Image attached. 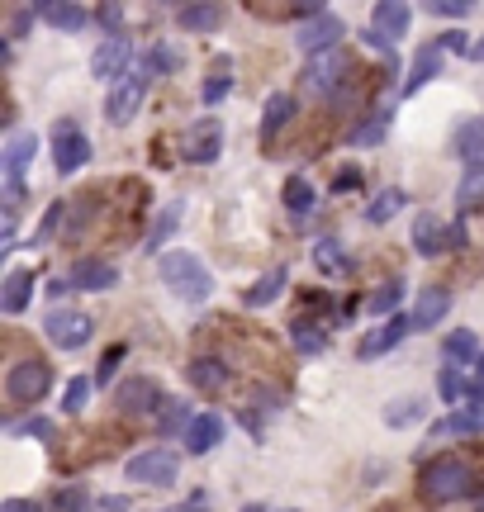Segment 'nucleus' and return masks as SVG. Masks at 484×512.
Listing matches in <instances>:
<instances>
[{
    "mask_svg": "<svg viewBox=\"0 0 484 512\" xmlns=\"http://www.w3.org/2000/svg\"><path fill=\"white\" fill-rule=\"evenodd\" d=\"M437 43H442V53H456V57H470V53H475V48H470V38H466V29H461V24H456V29H447V34L437 38Z\"/></svg>",
    "mask_w": 484,
    "mask_h": 512,
    "instance_id": "obj_49",
    "label": "nucleus"
},
{
    "mask_svg": "<svg viewBox=\"0 0 484 512\" xmlns=\"http://www.w3.org/2000/svg\"><path fill=\"white\" fill-rule=\"evenodd\" d=\"M38 157V133H15L5 143V176H24V166Z\"/></svg>",
    "mask_w": 484,
    "mask_h": 512,
    "instance_id": "obj_34",
    "label": "nucleus"
},
{
    "mask_svg": "<svg viewBox=\"0 0 484 512\" xmlns=\"http://www.w3.org/2000/svg\"><path fill=\"white\" fill-rule=\"evenodd\" d=\"M280 200H285V209L299 219H309V209H314V185H309V176H285V185H280Z\"/></svg>",
    "mask_w": 484,
    "mask_h": 512,
    "instance_id": "obj_32",
    "label": "nucleus"
},
{
    "mask_svg": "<svg viewBox=\"0 0 484 512\" xmlns=\"http://www.w3.org/2000/svg\"><path fill=\"white\" fill-rule=\"evenodd\" d=\"M67 280H72V290H81V294H105L119 285V266L105 261V256H76Z\"/></svg>",
    "mask_w": 484,
    "mask_h": 512,
    "instance_id": "obj_13",
    "label": "nucleus"
},
{
    "mask_svg": "<svg viewBox=\"0 0 484 512\" xmlns=\"http://www.w3.org/2000/svg\"><path fill=\"white\" fill-rule=\"evenodd\" d=\"M413 247H418V256H428V261L451 247V233H442V219L428 214V209H418V214H413Z\"/></svg>",
    "mask_w": 484,
    "mask_h": 512,
    "instance_id": "obj_18",
    "label": "nucleus"
},
{
    "mask_svg": "<svg viewBox=\"0 0 484 512\" xmlns=\"http://www.w3.org/2000/svg\"><path fill=\"white\" fill-rule=\"evenodd\" d=\"M186 380H190V389L214 394V389H224V384L233 380V370H228V361H219V356H195L186 366Z\"/></svg>",
    "mask_w": 484,
    "mask_h": 512,
    "instance_id": "obj_21",
    "label": "nucleus"
},
{
    "mask_svg": "<svg viewBox=\"0 0 484 512\" xmlns=\"http://www.w3.org/2000/svg\"><path fill=\"white\" fill-rule=\"evenodd\" d=\"M342 38H347V24L337 15H314V19H304V24H295V48L304 57H323V53H333V48H342Z\"/></svg>",
    "mask_w": 484,
    "mask_h": 512,
    "instance_id": "obj_6",
    "label": "nucleus"
},
{
    "mask_svg": "<svg viewBox=\"0 0 484 512\" xmlns=\"http://www.w3.org/2000/svg\"><path fill=\"white\" fill-rule=\"evenodd\" d=\"M181 48H171V43H152L148 53H143V76H171V72H181Z\"/></svg>",
    "mask_w": 484,
    "mask_h": 512,
    "instance_id": "obj_35",
    "label": "nucleus"
},
{
    "mask_svg": "<svg viewBox=\"0 0 484 512\" xmlns=\"http://www.w3.org/2000/svg\"><path fill=\"white\" fill-rule=\"evenodd\" d=\"M190 512H205V508H190Z\"/></svg>",
    "mask_w": 484,
    "mask_h": 512,
    "instance_id": "obj_58",
    "label": "nucleus"
},
{
    "mask_svg": "<svg viewBox=\"0 0 484 512\" xmlns=\"http://www.w3.org/2000/svg\"><path fill=\"white\" fill-rule=\"evenodd\" d=\"M181 209H186L181 200H171V204H162V209H157V219H152L148 238H143V252H148V256H152V252H162V247L171 242V233L181 228Z\"/></svg>",
    "mask_w": 484,
    "mask_h": 512,
    "instance_id": "obj_24",
    "label": "nucleus"
},
{
    "mask_svg": "<svg viewBox=\"0 0 484 512\" xmlns=\"http://www.w3.org/2000/svg\"><path fill=\"white\" fill-rule=\"evenodd\" d=\"M409 332H413V313H394V318H385L375 332H366V337H361L356 356H361V361H375V356H385V351L399 347Z\"/></svg>",
    "mask_w": 484,
    "mask_h": 512,
    "instance_id": "obj_14",
    "label": "nucleus"
},
{
    "mask_svg": "<svg viewBox=\"0 0 484 512\" xmlns=\"http://www.w3.org/2000/svg\"><path fill=\"white\" fill-rule=\"evenodd\" d=\"M361 43H366V48H375V53H385V57H394V38H385L380 34V29H361Z\"/></svg>",
    "mask_w": 484,
    "mask_h": 512,
    "instance_id": "obj_51",
    "label": "nucleus"
},
{
    "mask_svg": "<svg viewBox=\"0 0 484 512\" xmlns=\"http://www.w3.org/2000/svg\"><path fill=\"white\" fill-rule=\"evenodd\" d=\"M162 512H190V503H181V508H162Z\"/></svg>",
    "mask_w": 484,
    "mask_h": 512,
    "instance_id": "obj_57",
    "label": "nucleus"
},
{
    "mask_svg": "<svg viewBox=\"0 0 484 512\" xmlns=\"http://www.w3.org/2000/svg\"><path fill=\"white\" fill-rule=\"evenodd\" d=\"M451 152H456L466 166H484V119H480V114H470V119H461V124H456Z\"/></svg>",
    "mask_w": 484,
    "mask_h": 512,
    "instance_id": "obj_19",
    "label": "nucleus"
},
{
    "mask_svg": "<svg viewBox=\"0 0 484 512\" xmlns=\"http://www.w3.org/2000/svg\"><path fill=\"white\" fill-rule=\"evenodd\" d=\"M404 290H409V285H404L399 275H390L385 285H375V290H371V299H366V309H371L375 318L385 323V318H394V313H399V304H404Z\"/></svg>",
    "mask_w": 484,
    "mask_h": 512,
    "instance_id": "obj_30",
    "label": "nucleus"
},
{
    "mask_svg": "<svg viewBox=\"0 0 484 512\" xmlns=\"http://www.w3.org/2000/svg\"><path fill=\"white\" fill-rule=\"evenodd\" d=\"M475 494V470H470L466 456H432L423 470H418V498L428 508H447L456 498H470Z\"/></svg>",
    "mask_w": 484,
    "mask_h": 512,
    "instance_id": "obj_1",
    "label": "nucleus"
},
{
    "mask_svg": "<svg viewBox=\"0 0 484 512\" xmlns=\"http://www.w3.org/2000/svg\"><path fill=\"white\" fill-rule=\"evenodd\" d=\"M447 313H451V290H447V285H423V290H418V299H413V332L437 328Z\"/></svg>",
    "mask_w": 484,
    "mask_h": 512,
    "instance_id": "obj_16",
    "label": "nucleus"
},
{
    "mask_svg": "<svg viewBox=\"0 0 484 512\" xmlns=\"http://www.w3.org/2000/svg\"><path fill=\"white\" fill-rule=\"evenodd\" d=\"M484 432V403H466L447 413L442 422H432V437H480Z\"/></svg>",
    "mask_w": 484,
    "mask_h": 512,
    "instance_id": "obj_20",
    "label": "nucleus"
},
{
    "mask_svg": "<svg viewBox=\"0 0 484 512\" xmlns=\"http://www.w3.org/2000/svg\"><path fill=\"white\" fill-rule=\"evenodd\" d=\"M10 437H38V441H53V418H29V422H10L5 427Z\"/></svg>",
    "mask_w": 484,
    "mask_h": 512,
    "instance_id": "obj_48",
    "label": "nucleus"
},
{
    "mask_svg": "<svg viewBox=\"0 0 484 512\" xmlns=\"http://www.w3.org/2000/svg\"><path fill=\"white\" fill-rule=\"evenodd\" d=\"M352 57L342 53V48H333V53L323 57H309L304 62V76H299V86H304V95H314V100H333L347 81H352Z\"/></svg>",
    "mask_w": 484,
    "mask_h": 512,
    "instance_id": "obj_3",
    "label": "nucleus"
},
{
    "mask_svg": "<svg viewBox=\"0 0 484 512\" xmlns=\"http://www.w3.org/2000/svg\"><path fill=\"white\" fill-rule=\"evenodd\" d=\"M29 294H34V275H29V271H10V275H5V285H0V313L19 318V313L29 309Z\"/></svg>",
    "mask_w": 484,
    "mask_h": 512,
    "instance_id": "obj_25",
    "label": "nucleus"
},
{
    "mask_svg": "<svg viewBox=\"0 0 484 512\" xmlns=\"http://www.w3.org/2000/svg\"><path fill=\"white\" fill-rule=\"evenodd\" d=\"M143 95H148V76H124L119 86H110V95H105V124L110 128L133 124V114L143 110Z\"/></svg>",
    "mask_w": 484,
    "mask_h": 512,
    "instance_id": "obj_10",
    "label": "nucleus"
},
{
    "mask_svg": "<svg viewBox=\"0 0 484 512\" xmlns=\"http://www.w3.org/2000/svg\"><path fill=\"white\" fill-rule=\"evenodd\" d=\"M285 280H290V271H285V266H276L271 275L252 280V290H242V304H247V309H266V304H276L280 290H285Z\"/></svg>",
    "mask_w": 484,
    "mask_h": 512,
    "instance_id": "obj_29",
    "label": "nucleus"
},
{
    "mask_svg": "<svg viewBox=\"0 0 484 512\" xmlns=\"http://www.w3.org/2000/svg\"><path fill=\"white\" fill-rule=\"evenodd\" d=\"M48 299H67V294H72V280H48Z\"/></svg>",
    "mask_w": 484,
    "mask_h": 512,
    "instance_id": "obj_55",
    "label": "nucleus"
},
{
    "mask_svg": "<svg viewBox=\"0 0 484 512\" xmlns=\"http://www.w3.org/2000/svg\"><path fill=\"white\" fill-rule=\"evenodd\" d=\"M48 389H53V366L38 361V356H24V361H15V366L5 370V399L19 403V408L43 403Z\"/></svg>",
    "mask_w": 484,
    "mask_h": 512,
    "instance_id": "obj_4",
    "label": "nucleus"
},
{
    "mask_svg": "<svg viewBox=\"0 0 484 512\" xmlns=\"http://www.w3.org/2000/svg\"><path fill=\"white\" fill-rule=\"evenodd\" d=\"M437 394H442V403H451V413H456V408H466V403H470L466 370H456V366H442V370H437Z\"/></svg>",
    "mask_w": 484,
    "mask_h": 512,
    "instance_id": "obj_33",
    "label": "nucleus"
},
{
    "mask_svg": "<svg viewBox=\"0 0 484 512\" xmlns=\"http://www.w3.org/2000/svg\"><path fill=\"white\" fill-rule=\"evenodd\" d=\"M219 441H224V418H219V413H200V418L190 422V432H186L190 456H209Z\"/></svg>",
    "mask_w": 484,
    "mask_h": 512,
    "instance_id": "obj_22",
    "label": "nucleus"
},
{
    "mask_svg": "<svg viewBox=\"0 0 484 512\" xmlns=\"http://www.w3.org/2000/svg\"><path fill=\"white\" fill-rule=\"evenodd\" d=\"M91 10H95V24L110 38L124 34V5H110V0H105V5H91Z\"/></svg>",
    "mask_w": 484,
    "mask_h": 512,
    "instance_id": "obj_47",
    "label": "nucleus"
},
{
    "mask_svg": "<svg viewBox=\"0 0 484 512\" xmlns=\"http://www.w3.org/2000/svg\"><path fill=\"white\" fill-rule=\"evenodd\" d=\"M314 261H318V271H328V275L347 271V252L337 247V238H318V247H314Z\"/></svg>",
    "mask_w": 484,
    "mask_h": 512,
    "instance_id": "obj_44",
    "label": "nucleus"
},
{
    "mask_svg": "<svg viewBox=\"0 0 484 512\" xmlns=\"http://www.w3.org/2000/svg\"><path fill=\"white\" fill-rule=\"evenodd\" d=\"M423 418H428V403L418 399V394H404V399H394L385 408V427H418Z\"/></svg>",
    "mask_w": 484,
    "mask_h": 512,
    "instance_id": "obj_38",
    "label": "nucleus"
},
{
    "mask_svg": "<svg viewBox=\"0 0 484 512\" xmlns=\"http://www.w3.org/2000/svg\"><path fill=\"white\" fill-rule=\"evenodd\" d=\"M53 508L57 512H86L91 508V494H86L81 484H67V489H57L53 494Z\"/></svg>",
    "mask_w": 484,
    "mask_h": 512,
    "instance_id": "obj_46",
    "label": "nucleus"
},
{
    "mask_svg": "<svg viewBox=\"0 0 484 512\" xmlns=\"http://www.w3.org/2000/svg\"><path fill=\"white\" fill-rule=\"evenodd\" d=\"M356 185H361V166H342V171L333 176V190H337V195H347V190H356Z\"/></svg>",
    "mask_w": 484,
    "mask_h": 512,
    "instance_id": "obj_53",
    "label": "nucleus"
},
{
    "mask_svg": "<svg viewBox=\"0 0 484 512\" xmlns=\"http://www.w3.org/2000/svg\"><path fill=\"white\" fill-rule=\"evenodd\" d=\"M442 57H447V53H442V43H423V48H418V57L409 62V76H404V86H399V100H413V95L423 91L428 81H437V76H442V67H447Z\"/></svg>",
    "mask_w": 484,
    "mask_h": 512,
    "instance_id": "obj_15",
    "label": "nucleus"
},
{
    "mask_svg": "<svg viewBox=\"0 0 484 512\" xmlns=\"http://www.w3.org/2000/svg\"><path fill=\"white\" fill-rule=\"evenodd\" d=\"M176 19H181V29H190V34H214L228 15H224V5H205V0H195V5H181Z\"/></svg>",
    "mask_w": 484,
    "mask_h": 512,
    "instance_id": "obj_27",
    "label": "nucleus"
},
{
    "mask_svg": "<svg viewBox=\"0 0 484 512\" xmlns=\"http://www.w3.org/2000/svg\"><path fill=\"white\" fill-rule=\"evenodd\" d=\"M219 152H224V128L214 124V119H200V124H190V133L181 138V157H186L190 166L219 162Z\"/></svg>",
    "mask_w": 484,
    "mask_h": 512,
    "instance_id": "obj_12",
    "label": "nucleus"
},
{
    "mask_svg": "<svg viewBox=\"0 0 484 512\" xmlns=\"http://www.w3.org/2000/svg\"><path fill=\"white\" fill-rule=\"evenodd\" d=\"M0 512H43V503H38V498H5Z\"/></svg>",
    "mask_w": 484,
    "mask_h": 512,
    "instance_id": "obj_54",
    "label": "nucleus"
},
{
    "mask_svg": "<svg viewBox=\"0 0 484 512\" xmlns=\"http://www.w3.org/2000/svg\"><path fill=\"white\" fill-rule=\"evenodd\" d=\"M195 418H200V413H190V403L167 399V408L157 413V437H181L186 441V432H190V422Z\"/></svg>",
    "mask_w": 484,
    "mask_h": 512,
    "instance_id": "obj_31",
    "label": "nucleus"
},
{
    "mask_svg": "<svg viewBox=\"0 0 484 512\" xmlns=\"http://www.w3.org/2000/svg\"><path fill=\"white\" fill-rule=\"evenodd\" d=\"M428 10H432L437 19H466L475 5H470V0H432Z\"/></svg>",
    "mask_w": 484,
    "mask_h": 512,
    "instance_id": "obj_50",
    "label": "nucleus"
},
{
    "mask_svg": "<svg viewBox=\"0 0 484 512\" xmlns=\"http://www.w3.org/2000/svg\"><path fill=\"white\" fill-rule=\"evenodd\" d=\"M385 133H390V114H366V119H356L352 124L347 143L352 147H380L385 143Z\"/></svg>",
    "mask_w": 484,
    "mask_h": 512,
    "instance_id": "obj_36",
    "label": "nucleus"
},
{
    "mask_svg": "<svg viewBox=\"0 0 484 512\" xmlns=\"http://www.w3.org/2000/svg\"><path fill=\"white\" fill-rule=\"evenodd\" d=\"M129 62H133V43H129V38H124V34L105 38V43L91 53V76H95V81H110V86H119V81L129 76Z\"/></svg>",
    "mask_w": 484,
    "mask_h": 512,
    "instance_id": "obj_11",
    "label": "nucleus"
},
{
    "mask_svg": "<svg viewBox=\"0 0 484 512\" xmlns=\"http://www.w3.org/2000/svg\"><path fill=\"white\" fill-rule=\"evenodd\" d=\"M91 318L76 309H48L43 313V337L53 342L57 351H81L86 342H91Z\"/></svg>",
    "mask_w": 484,
    "mask_h": 512,
    "instance_id": "obj_9",
    "label": "nucleus"
},
{
    "mask_svg": "<svg viewBox=\"0 0 484 512\" xmlns=\"http://www.w3.org/2000/svg\"><path fill=\"white\" fill-rule=\"evenodd\" d=\"M157 275L181 304H205L214 294V275L195 252H162L157 256Z\"/></svg>",
    "mask_w": 484,
    "mask_h": 512,
    "instance_id": "obj_2",
    "label": "nucleus"
},
{
    "mask_svg": "<svg viewBox=\"0 0 484 512\" xmlns=\"http://www.w3.org/2000/svg\"><path fill=\"white\" fill-rule=\"evenodd\" d=\"M480 200H484V166H466V176L456 185V209H470Z\"/></svg>",
    "mask_w": 484,
    "mask_h": 512,
    "instance_id": "obj_41",
    "label": "nucleus"
},
{
    "mask_svg": "<svg viewBox=\"0 0 484 512\" xmlns=\"http://www.w3.org/2000/svg\"><path fill=\"white\" fill-rule=\"evenodd\" d=\"M371 24H375V29H380L385 38H394V43H399V38L409 34L413 10H409V5H399V0H380V5L371 10Z\"/></svg>",
    "mask_w": 484,
    "mask_h": 512,
    "instance_id": "obj_23",
    "label": "nucleus"
},
{
    "mask_svg": "<svg viewBox=\"0 0 484 512\" xmlns=\"http://www.w3.org/2000/svg\"><path fill=\"white\" fill-rule=\"evenodd\" d=\"M34 10H38L43 24H53V29H62V34H81V29L95 19V10H86V5H67V0H38Z\"/></svg>",
    "mask_w": 484,
    "mask_h": 512,
    "instance_id": "obj_17",
    "label": "nucleus"
},
{
    "mask_svg": "<svg viewBox=\"0 0 484 512\" xmlns=\"http://www.w3.org/2000/svg\"><path fill=\"white\" fill-rule=\"evenodd\" d=\"M114 403H119L124 418H143V413H162L167 394H162V384L152 380V375H129V380H119V389H114Z\"/></svg>",
    "mask_w": 484,
    "mask_h": 512,
    "instance_id": "obj_7",
    "label": "nucleus"
},
{
    "mask_svg": "<svg viewBox=\"0 0 484 512\" xmlns=\"http://www.w3.org/2000/svg\"><path fill=\"white\" fill-rule=\"evenodd\" d=\"M290 342H295L304 356H318V351H328V332H318L314 318H304V313H299L295 323H290Z\"/></svg>",
    "mask_w": 484,
    "mask_h": 512,
    "instance_id": "obj_39",
    "label": "nucleus"
},
{
    "mask_svg": "<svg viewBox=\"0 0 484 512\" xmlns=\"http://www.w3.org/2000/svg\"><path fill=\"white\" fill-rule=\"evenodd\" d=\"M29 19H38V10H34V5H24V10H15V15H10V43H15V38H24V34H29Z\"/></svg>",
    "mask_w": 484,
    "mask_h": 512,
    "instance_id": "obj_52",
    "label": "nucleus"
},
{
    "mask_svg": "<svg viewBox=\"0 0 484 512\" xmlns=\"http://www.w3.org/2000/svg\"><path fill=\"white\" fill-rule=\"evenodd\" d=\"M91 389H95V380H86V375L67 380V389H62V413H81V408L91 403Z\"/></svg>",
    "mask_w": 484,
    "mask_h": 512,
    "instance_id": "obj_45",
    "label": "nucleus"
},
{
    "mask_svg": "<svg viewBox=\"0 0 484 512\" xmlns=\"http://www.w3.org/2000/svg\"><path fill=\"white\" fill-rule=\"evenodd\" d=\"M295 114H299V100H295V95L276 91L271 100H266V110H261V138H276L280 128L295 119Z\"/></svg>",
    "mask_w": 484,
    "mask_h": 512,
    "instance_id": "obj_28",
    "label": "nucleus"
},
{
    "mask_svg": "<svg viewBox=\"0 0 484 512\" xmlns=\"http://www.w3.org/2000/svg\"><path fill=\"white\" fill-rule=\"evenodd\" d=\"M124 356H129V347H124V342L100 356V366H95V375H91L95 389H114V375H119V366H124Z\"/></svg>",
    "mask_w": 484,
    "mask_h": 512,
    "instance_id": "obj_42",
    "label": "nucleus"
},
{
    "mask_svg": "<svg viewBox=\"0 0 484 512\" xmlns=\"http://www.w3.org/2000/svg\"><path fill=\"white\" fill-rule=\"evenodd\" d=\"M176 475H181V456L167 451V446L138 451V456H129V465H124V479H133V484H152V489L176 484Z\"/></svg>",
    "mask_w": 484,
    "mask_h": 512,
    "instance_id": "obj_5",
    "label": "nucleus"
},
{
    "mask_svg": "<svg viewBox=\"0 0 484 512\" xmlns=\"http://www.w3.org/2000/svg\"><path fill=\"white\" fill-rule=\"evenodd\" d=\"M228 91H233V62H228V57H214V72L205 76L200 100H205V105H224Z\"/></svg>",
    "mask_w": 484,
    "mask_h": 512,
    "instance_id": "obj_37",
    "label": "nucleus"
},
{
    "mask_svg": "<svg viewBox=\"0 0 484 512\" xmlns=\"http://www.w3.org/2000/svg\"><path fill=\"white\" fill-rule=\"evenodd\" d=\"M470 62H484V38L475 43V53H470Z\"/></svg>",
    "mask_w": 484,
    "mask_h": 512,
    "instance_id": "obj_56",
    "label": "nucleus"
},
{
    "mask_svg": "<svg viewBox=\"0 0 484 512\" xmlns=\"http://www.w3.org/2000/svg\"><path fill=\"white\" fill-rule=\"evenodd\" d=\"M62 219H67V204H62V200H53V204H48V209H43V219H38V233H34V238H29V247H34V252H38V247H43V242H48V238H53V233H57V228H62Z\"/></svg>",
    "mask_w": 484,
    "mask_h": 512,
    "instance_id": "obj_43",
    "label": "nucleus"
},
{
    "mask_svg": "<svg viewBox=\"0 0 484 512\" xmlns=\"http://www.w3.org/2000/svg\"><path fill=\"white\" fill-rule=\"evenodd\" d=\"M86 162H91V138H86L72 119H57L53 124V166H57V176H76Z\"/></svg>",
    "mask_w": 484,
    "mask_h": 512,
    "instance_id": "obj_8",
    "label": "nucleus"
},
{
    "mask_svg": "<svg viewBox=\"0 0 484 512\" xmlns=\"http://www.w3.org/2000/svg\"><path fill=\"white\" fill-rule=\"evenodd\" d=\"M442 361H447V366H475V361H480V342H475V332L470 328H456V332H447V337H442Z\"/></svg>",
    "mask_w": 484,
    "mask_h": 512,
    "instance_id": "obj_26",
    "label": "nucleus"
},
{
    "mask_svg": "<svg viewBox=\"0 0 484 512\" xmlns=\"http://www.w3.org/2000/svg\"><path fill=\"white\" fill-rule=\"evenodd\" d=\"M290 512H295V508H290Z\"/></svg>",
    "mask_w": 484,
    "mask_h": 512,
    "instance_id": "obj_59",
    "label": "nucleus"
},
{
    "mask_svg": "<svg viewBox=\"0 0 484 512\" xmlns=\"http://www.w3.org/2000/svg\"><path fill=\"white\" fill-rule=\"evenodd\" d=\"M404 204H409V195H404L399 185H390V190H380V195L366 204V223H390L394 214L404 209Z\"/></svg>",
    "mask_w": 484,
    "mask_h": 512,
    "instance_id": "obj_40",
    "label": "nucleus"
}]
</instances>
